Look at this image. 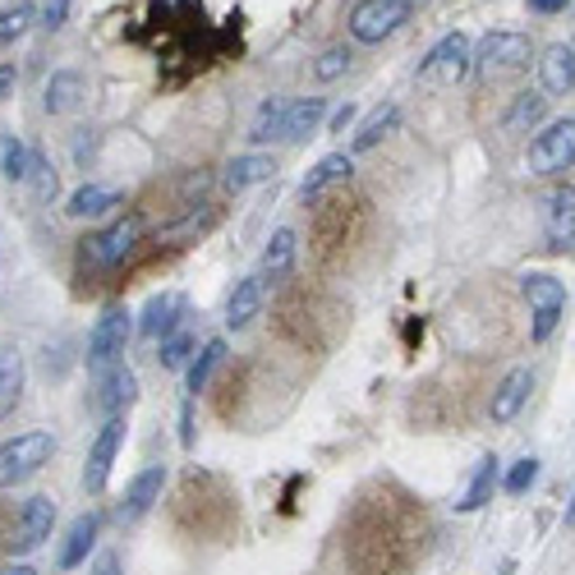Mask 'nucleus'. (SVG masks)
<instances>
[{
    "label": "nucleus",
    "instance_id": "4c0bfd02",
    "mask_svg": "<svg viewBox=\"0 0 575 575\" xmlns=\"http://www.w3.org/2000/svg\"><path fill=\"white\" fill-rule=\"evenodd\" d=\"M350 60H355V56H350V47H327V51L314 60V79H318V83L341 79V74L350 70Z\"/></svg>",
    "mask_w": 575,
    "mask_h": 575
},
{
    "label": "nucleus",
    "instance_id": "c756f323",
    "mask_svg": "<svg viewBox=\"0 0 575 575\" xmlns=\"http://www.w3.org/2000/svg\"><path fill=\"white\" fill-rule=\"evenodd\" d=\"M520 291H525V300L535 304V308L566 304V285H562L558 277H548V272H525V277H520Z\"/></svg>",
    "mask_w": 575,
    "mask_h": 575
},
{
    "label": "nucleus",
    "instance_id": "2f4dec72",
    "mask_svg": "<svg viewBox=\"0 0 575 575\" xmlns=\"http://www.w3.org/2000/svg\"><path fill=\"white\" fill-rule=\"evenodd\" d=\"M548 116V97L543 93H520L516 102H512V110H506V129H535L539 120Z\"/></svg>",
    "mask_w": 575,
    "mask_h": 575
},
{
    "label": "nucleus",
    "instance_id": "58836bf2",
    "mask_svg": "<svg viewBox=\"0 0 575 575\" xmlns=\"http://www.w3.org/2000/svg\"><path fill=\"white\" fill-rule=\"evenodd\" d=\"M562 314H566V304H548V308H535V327H529V341H548L552 331H558Z\"/></svg>",
    "mask_w": 575,
    "mask_h": 575
},
{
    "label": "nucleus",
    "instance_id": "f3484780",
    "mask_svg": "<svg viewBox=\"0 0 575 575\" xmlns=\"http://www.w3.org/2000/svg\"><path fill=\"white\" fill-rule=\"evenodd\" d=\"M97 535H102V512H83L74 516V525L64 529V543H60V571H74L87 562V552L97 548Z\"/></svg>",
    "mask_w": 575,
    "mask_h": 575
},
{
    "label": "nucleus",
    "instance_id": "4468645a",
    "mask_svg": "<svg viewBox=\"0 0 575 575\" xmlns=\"http://www.w3.org/2000/svg\"><path fill=\"white\" fill-rule=\"evenodd\" d=\"M185 308H189V300H185L180 291H162V295H152V300L143 304V314H139V337H143V341H162V337H171V331L180 327Z\"/></svg>",
    "mask_w": 575,
    "mask_h": 575
},
{
    "label": "nucleus",
    "instance_id": "a18cd8bd",
    "mask_svg": "<svg viewBox=\"0 0 575 575\" xmlns=\"http://www.w3.org/2000/svg\"><path fill=\"white\" fill-rule=\"evenodd\" d=\"M566 5H571V0H529V10H535V14H558Z\"/></svg>",
    "mask_w": 575,
    "mask_h": 575
},
{
    "label": "nucleus",
    "instance_id": "ddd939ff",
    "mask_svg": "<svg viewBox=\"0 0 575 575\" xmlns=\"http://www.w3.org/2000/svg\"><path fill=\"white\" fill-rule=\"evenodd\" d=\"M162 489H166V466H148V470H139L134 479L125 483V502L116 506V520L120 525H134V520H143L152 506L162 502Z\"/></svg>",
    "mask_w": 575,
    "mask_h": 575
},
{
    "label": "nucleus",
    "instance_id": "5701e85b",
    "mask_svg": "<svg viewBox=\"0 0 575 575\" xmlns=\"http://www.w3.org/2000/svg\"><path fill=\"white\" fill-rule=\"evenodd\" d=\"M24 378H28V368H24L19 345H0V419L19 406V396H24Z\"/></svg>",
    "mask_w": 575,
    "mask_h": 575
},
{
    "label": "nucleus",
    "instance_id": "6e6552de",
    "mask_svg": "<svg viewBox=\"0 0 575 575\" xmlns=\"http://www.w3.org/2000/svg\"><path fill=\"white\" fill-rule=\"evenodd\" d=\"M134 401H139V373L120 360V364L97 373L93 396H87V410L102 414V419H125L129 410H134Z\"/></svg>",
    "mask_w": 575,
    "mask_h": 575
},
{
    "label": "nucleus",
    "instance_id": "f03ea898",
    "mask_svg": "<svg viewBox=\"0 0 575 575\" xmlns=\"http://www.w3.org/2000/svg\"><path fill=\"white\" fill-rule=\"evenodd\" d=\"M175 520L193 539H226L235 529V493L226 479L208 470H189L180 493H175Z\"/></svg>",
    "mask_w": 575,
    "mask_h": 575
},
{
    "label": "nucleus",
    "instance_id": "72a5a7b5",
    "mask_svg": "<svg viewBox=\"0 0 575 575\" xmlns=\"http://www.w3.org/2000/svg\"><path fill=\"white\" fill-rule=\"evenodd\" d=\"M193 350H198V337L189 327H175L171 337H162V368H185L189 360H193Z\"/></svg>",
    "mask_w": 575,
    "mask_h": 575
},
{
    "label": "nucleus",
    "instance_id": "393cba45",
    "mask_svg": "<svg viewBox=\"0 0 575 575\" xmlns=\"http://www.w3.org/2000/svg\"><path fill=\"white\" fill-rule=\"evenodd\" d=\"M272 171H277V162L268 157V152H245V157H235L226 166V189L231 193H245V189H254L262 180H272Z\"/></svg>",
    "mask_w": 575,
    "mask_h": 575
},
{
    "label": "nucleus",
    "instance_id": "6ab92c4d",
    "mask_svg": "<svg viewBox=\"0 0 575 575\" xmlns=\"http://www.w3.org/2000/svg\"><path fill=\"white\" fill-rule=\"evenodd\" d=\"M539 79H543V93H552V97L571 93V87H575V51H571V42H558V47L543 51Z\"/></svg>",
    "mask_w": 575,
    "mask_h": 575
},
{
    "label": "nucleus",
    "instance_id": "9d476101",
    "mask_svg": "<svg viewBox=\"0 0 575 575\" xmlns=\"http://www.w3.org/2000/svg\"><path fill=\"white\" fill-rule=\"evenodd\" d=\"M125 437H129V424L125 419H102V429L93 437V447H87V466H83V489L87 493H106V483H110V466H116V456L125 447Z\"/></svg>",
    "mask_w": 575,
    "mask_h": 575
},
{
    "label": "nucleus",
    "instance_id": "4be33fe9",
    "mask_svg": "<svg viewBox=\"0 0 575 575\" xmlns=\"http://www.w3.org/2000/svg\"><path fill=\"white\" fill-rule=\"evenodd\" d=\"M258 314H262V281H258V277L235 281V291H231V300H226V327L239 331V327H249Z\"/></svg>",
    "mask_w": 575,
    "mask_h": 575
},
{
    "label": "nucleus",
    "instance_id": "dca6fc26",
    "mask_svg": "<svg viewBox=\"0 0 575 575\" xmlns=\"http://www.w3.org/2000/svg\"><path fill=\"white\" fill-rule=\"evenodd\" d=\"M529 391H535V373H529V368H512V373H506V378L493 387L489 419H493V424H512V419L525 410Z\"/></svg>",
    "mask_w": 575,
    "mask_h": 575
},
{
    "label": "nucleus",
    "instance_id": "c9c22d12",
    "mask_svg": "<svg viewBox=\"0 0 575 575\" xmlns=\"http://www.w3.org/2000/svg\"><path fill=\"white\" fill-rule=\"evenodd\" d=\"M33 19H37V10L28 5V0H19V5L0 10V42H19V37L33 28Z\"/></svg>",
    "mask_w": 575,
    "mask_h": 575
},
{
    "label": "nucleus",
    "instance_id": "49530a36",
    "mask_svg": "<svg viewBox=\"0 0 575 575\" xmlns=\"http://www.w3.org/2000/svg\"><path fill=\"white\" fill-rule=\"evenodd\" d=\"M0 575H37L28 562H14V566H5V571H0Z\"/></svg>",
    "mask_w": 575,
    "mask_h": 575
},
{
    "label": "nucleus",
    "instance_id": "f704fd0d",
    "mask_svg": "<svg viewBox=\"0 0 575 575\" xmlns=\"http://www.w3.org/2000/svg\"><path fill=\"white\" fill-rule=\"evenodd\" d=\"M24 185H33V198H37V203H51L56 189H60V175H56V166H51L47 157H37V152H33L28 180H24Z\"/></svg>",
    "mask_w": 575,
    "mask_h": 575
},
{
    "label": "nucleus",
    "instance_id": "f257e3e1",
    "mask_svg": "<svg viewBox=\"0 0 575 575\" xmlns=\"http://www.w3.org/2000/svg\"><path fill=\"white\" fill-rule=\"evenodd\" d=\"M341 548L355 575H406L424 552V520L401 502L368 497L350 516Z\"/></svg>",
    "mask_w": 575,
    "mask_h": 575
},
{
    "label": "nucleus",
    "instance_id": "ea45409f",
    "mask_svg": "<svg viewBox=\"0 0 575 575\" xmlns=\"http://www.w3.org/2000/svg\"><path fill=\"white\" fill-rule=\"evenodd\" d=\"M355 116H360V106H355V102H345V106L337 110V116L327 120V134H345V129L355 125Z\"/></svg>",
    "mask_w": 575,
    "mask_h": 575
},
{
    "label": "nucleus",
    "instance_id": "f8f14e48",
    "mask_svg": "<svg viewBox=\"0 0 575 575\" xmlns=\"http://www.w3.org/2000/svg\"><path fill=\"white\" fill-rule=\"evenodd\" d=\"M470 37L466 33H447L437 42V47L419 60V79H447V83H456V79H466L470 74Z\"/></svg>",
    "mask_w": 575,
    "mask_h": 575
},
{
    "label": "nucleus",
    "instance_id": "423d86ee",
    "mask_svg": "<svg viewBox=\"0 0 575 575\" xmlns=\"http://www.w3.org/2000/svg\"><path fill=\"white\" fill-rule=\"evenodd\" d=\"M414 14V0H360L355 10H350L345 28L355 42L373 47V42H387L391 33H401Z\"/></svg>",
    "mask_w": 575,
    "mask_h": 575
},
{
    "label": "nucleus",
    "instance_id": "39448f33",
    "mask_svg": "<svg viewBox=\"0 0 575 575\" xmlns=\"http://www.w3.org/2000/svg\"><path fill=\"white\" fill-rule=\"evenodd\" d=\"M129 337H134V314H129L125 304H110L106 314L93 322V331H87V355H83L87 373H102L110 364H120Z\"/></svg>",
    "mask_w": 575,
    "mask_h": 575
},
{
    "label": "nucleus",
    "instance_id": "37998d69",
    "mask_svg": "<svg viewBox=\"0 0 575 575\" xmlns=\"http://www.w3.org/2000/svg\"><path fill=\"white\" fill-rule=\"evenodd\" d=\"M180 447H193V401H185L180 410Z\"/></svg>",
    "mask_w": 575,
    "mask_h": 575
},
{
    "label": "nucleus",
    "instance_id": "7c9ffc66",
    "mask_svg": "<svg viewBox=\"0 0 575 575\" xmlns=\"http://www.w3.org/2000/svg\"><path fill=\"white\" fill-rule=\"evenodd\" d=\"M28 162H33V152H28V143L24 139H0V175L5 180H14V185H24L28 180Z\"/></svg>",
    "mask_w": 575,
    "mask_h": 575
},
{
    "label": "nucleus",
    "instance_id": "b1692460",
    "mask_svg": "<svg viewBox=\"0 0 575 575\" xmlns=\"http://www.w3.org/2000/svg\"><path fill=\"white\" fill-rule=\"evenodd\" d=\"M221 360H226V341H221V337L203 341V350H193V360L185 364V391L189 396L208 391V383H212V373L221 368Z\"/></svg>",
    "mask_w": 575,
    "mask_h": 575
},
{
    "label": "nucleus",
    "instance_id": "9b49d317",
    "mask_svg": "<svg viewBox=\"0 0 575 575\" xmlns=\"http://www.w3.org/2000/svg\"><path fill=\"white\" fill-rule=\"evenodd\" d=\"M529 171L535 175H558V171H571L575 162V120H558V125H548L543 134L529 143Z\"/></svg>",
    "mask_w": 575,
    "mask_h": 575
},
{
    "label": "nucleus",
    "instance_id": "1a4fd4ad",
    "mask_svg": "<svg viewBox=\"0 0 575 575\" xmlns=\"http://www.w3.org/2000/svg\"><path fill=\"white\" fill-rule=\"evenodd\" d=\"M56 529V502L51 497H28L24 506H14V529H10V558H28Z\"/></svg>",
    "mask_w": 575,
    "mask_h": 575
},
{
    "label": "nucleus",
    "instance_id": "e433bc0d",
    "mask_svg": "<svg viewBox=\"0 0 575 575\" xmlns=\"http://www.w3.org/2000/svg\"><path fill=\"white\" fill-rule=\"evenodd\" d=\"M539 483V460L535 456H525V460H516L512 470H506V479H502V489L512 493V497H525L529 489Z\"/></svg>",
    "mask_w": 575,
    "mask_h": 575
},
{
    "label": "nucleus",
    "instance_id": "7ed1b4c3",
    "mask_svg": "<svg viewBox=\"0 0 575 575\" xmlns=\"http://www.w3.org/2000/svg\"><path fill=\"white\" fill-rule=\"evenodd\" d=\"M143 231H148V221H143L139 212L110 221L106 231H93L87 239H79V268H83V272H110V268H120V262L143 245Z\"/></svg>",
    "mask_w": 575,
    "mask_h": 575
},
{
    "label": "nucleus",
    "instance_id": "aec40b11",
    "mask_svg": "<svg viewBox=\"0 0 575 575\" xmlns=\"http://www.w3.org/2000/svg\"><path fill=\"white\" fill-rule=\"evenodd\" d=\"M87 97V79L79 70H56L47 79V93H42V106L51 110V116H70L79 110V102Z\"/></svg>",
    "mask_w": 575,
    "mask_h": 575
},
{
    "label": "nucleus",
    "instance_id": "79ce46f5",
    "mask_svg": "<svg viewBox=\"0 0 575 575\" xmlns=\"http://www.w3.org/2000/svg\"><path fill=\"white\" fill-rule=\"evenodd\" d=\"M87 575H120V552H97V562Z\"/></svg>",
    "mask_w": 575,
    "mask_h": 575
},
{
    "label": "nucleus",
    "instance_id": "cd10ccee",
    "mask_svg": "<svg viewBox=\"0 0 575 575\" xmlns=\"http://www.w3.org/2000/svg\"><path fill=\"white\" fill-rule=\"evenodd\" d=\"M110 208H120V189H106V185H83L70 193V203H64V212H70L74 221L83 216H102Z\"/></svg>",
    "mask_w": 575,
    "mask_h": 575
},
{
    "label": "nucleus",
    "instance_id": "bb28decb",
    "mask_svg": "<svg viewBox=\"0 0 575 575\" xmlns=\"http://www.w3.org/2000/svg\"><path fill=\"white\" fill-rule=\"evenodd\" d=\"M396 125H401V106H396V102L378 106V110H373V116H368V120L355 129V139H350V152H368V148H378V143L391 134Z\"/></svg>",
    "mask_w": 575,
    "mask_h": 575
},
{
    "label": "nucleus",
    "instance_id": "a211bd4d",
    "mask_svg": "<svg viewBox=\"0 0 575 575\" xmlns=\"http://www.w3.org/2000/svg\"><path fill=\"white\" fill-rule=\"evenodd\" d=\"M327 116V102L322 97H300V102H285V116H281V143H304L318 134V125Z\"/></svg>",
    "mask_w": 575,
    "mask_h": 575
},
{
    "label": "nucleus",
    "instance_id": "a878e982",
    "mask_svg": "<svg viewBox=\"0 0 575 575\" xmlns=\"http://www.w3.org/2000/svg\"><path fill=\"white\" fill-rule=\"evenodd\" d=\"M493 493H497V456H483L466 483V493L456 497V512H479V506L493 502Z\"/></svg>",
    "mask_w": 575,
    "mask_h": 575
},
{
    "label": "nucleus",
    "instance_id": "a19ab883",
    "mask_svg": "<svg viewBox=\"0 0 575 575\" xmlns=\"http://www.w3.org/2000/svg\"><path fill=\"white\" fill-rule=\"evenodd\" d=\"M64 14H70V0H47V10H42V24H47V28H60Z\"/></svg>",
    "mask_w": 575,
    "mask_h": 575
},
{
    "label": "nucleus",
    "instance_id": "473e14b6",
    "mask_svg": "<svg viewBox=\"0 0 575 575\" xmlns=\"http://www.w3.org/2000/svg\"><path fill=\"white\" fill-rule=\"evenodd\" d=\"M281 116H285V97H268V102H262L254 125H249V143H272L281 134Z\"/></svg>",
    "mask_w": 575,
    "mask_h": 575
},
{
    "label": "nucleus",
    "instance_id": "0eeeda50",
    "mask_svg": "<svg viewBox=\"0 0 575 575\" xmlns=\"http://www.w3.org/2000/svg\"><path fill=\"white\" fill-rule=\"evenodd\" d=\"M535 60V42L525 33H512V28H497L479 42V51H470V70H483V74H520L529 70Z\"/></svg>",
    "mask_w": 575,
    "mask_h": 575
},
{
    "label": "nucleus",
    "instance_id": "c85d7f7f",
    "mask_svg": "<svg viewBox=\"0 0 575 575\" xmlns=\"http://www.w3.org/2000/svg\"><path fill=\"white\" fill-rule=\"evenodd\" d=\"M548 216H552V249H571V216H575V189H558L548 198Z\"/></svg>",
    "mask_w": 575,
    "mask_h": 575
},
{
    "label": "nucleus",
    "instance_id": "de8ad7c7",
    "mask_svg": "<svg viewBox=\"0 0 575 575\" xmlns=\"http://www.w3.org/2000/svg\"><path fill=\"white\" fill-rule=\"evenodd\" d=\"M502 575H516V566H512V562H506V566H502Z\"/></svg>",
    "mask_w": 575,
    "mask_h": 575
},
{
    "label": "nucleus",
    "instance_id": "c03bdc74",
    "mask_svg": "<svg viewBox=\"0 0 575 575\" xmlns=\"http://www.w3.org/2000/svg\"><path fill=\"white\" fill-rule=\"evenodd\" d=\"M14 83H19V70H14V64H0V102L14 93Z\"/></svg>",
    "mask_w": 575,
    "mask_h": 575
},
{
    "label": "nucleus",
    "instance_id": "412c9836",
    "mask_svg": "<svg viewBox=\"0 0 575 575\" xmlns=\"http://www.w3.org/2000/svg\"><path fill=\"white\" fill-rule=\"evenodd\" d=\"M350 171H355V162H350V152H327V157L304 175L300 198H304V203H314V198H322V189L345 185V180H350Z\"/></svg>",
    "mask_w": 575,
    "mask_h": 575
},
{
    "label": "nucleus",
    "instance_id": "20e7f679",
    "mask_svg": "<svg viewBox=\"0 0 575 575\" xmlns=\"http://www.w3.org/2000/svg\"><path fill=\"white\" fill-rule=\"evenodd\" d=\"M51 456H56V437L47 429H33V433L0 442V493L28 483L42 466H51Z\"/></svg>",
    "mask_w": 575,
    "mask_h": 575
},
{
    "label": "nucleus",
    "instance_id": "2eb2a0df",
    "mask_svg": "<svg viewBox=\"0 0 575 575\" xmlns=\"http://www.w3.org/2000/svg\"><path fill=\"white\" fill-rule=\"evenodd\" d=\"M295 258H300V239H295V231H291V226L272 231L268 249H262V262H258V281H262V291H268V285H281L285 277H291V272H295Z\"/></svg>",
    "mask_w": 575,
    "mask_h": 575
}]
</instances>
